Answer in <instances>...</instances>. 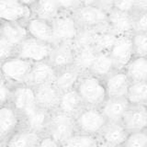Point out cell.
<instances>
[{"label": "cell", "mask_w": 147, "mask_h": 147, "mask_svg": "<svg viewBox=\"0 0 147 147\" xmlns=\"http://www.w3.org/2000/svg\"><path fill=\"white\" fill-rule=\"evenodd\" d=\"M76 48L73 42H62L53 46L48 62L58 71L74 65Z\"/></svg>", "instance_id": "obj_11"}, {"label": "cell", "mask_w": 147, "mask_h": 147, "mask_svg": "<svg viewBox=\"0 0 147 147\" xmlns=\"http://www.w3.org/2000/svg\"><path fill=\"white\" fill-rule=\"evenodd\" d=\"M129 106L125 98H107L99 109L108 122H121Z\"/></svg>", "instance_id": "obj_22"}, {"label": "cell", "mask_w": 147, "mask_h": 147, "mask_svg": "<svg viewBox=\"0 0 147 147\" xmlns=\"http://www.w3.org/2000/svg\"><path fill=\"white\" fill-rule=\"evenodd\" d=\"M2 25H3V22L2 20H0V34H1V29H2Z\"/></svg>", "instance_id": "obj_44"}, {"label": "cell", "mask_w": 147, "mask_h": 147, "mask_svg": "<svg viewBox=\"0 0 147 147\" xmlns=\"http://www.w3.org/2000/svg\"><path fill=\"white\" fill-rule=\"evenodd\" d=\"M112 8L121 12L133 14L136 12V0H132V1H127V0L112 1Z\"/></svg>", "instance_id": "obj_39"}, {"label": "cell", "mask_w": 147, "mask_h": 147, "mask_svg": "<svg viewBox=\"0 0 147 147\" xmlns=\"http://www.w3.org/2000/svg\"><path fill=\"white\" fill-rule=\"evenodd\" d=\"M13 86L0 76V107L10 104Z\"/></svg>", "instance_id": "obj_37"}, {"label": "cell", "mask_w": 147, "mask_h": 147, "mask_svg": "<svg viewBox=\"0 0 147 147\" xmlns=\"http://www.w3.org/2000/svg\"><path fill=\"white\" fill-rule=\"evenodd\" d=\"M72 14L80 29L99 30L108 27V11L101 7L98 1H82Z\"/></svg>", "instance_id": "obj_2"}, {"label": "cell", "mask_w": 147, "mask_h": 147, "mask_svg": "<svg viewBox=\"0 0 147 147\" xmlns=\"http://www.w3.org/2000/svg\"><path fill=\"white\" fill-rule=\"evenodd\" d=\"M132 33H147V11H137L132 14Z\"/></svg>", "instance_id": "obj_36"}, {"label": "cell", "mask_w": 147, "mask_h": 147, "mask_svg": "<svg viewBox=\"0 0 147 147\" xmlns=\"http://www.w3.org/2000/svg\"><path fill=\"white\" fill-rule=\"evenodd\" d=\"M130 106H146L147 104V83L131 82L125 96Z\"/></svg>", "instance_id": "obj_29"}, {"label": "cell", "mask_w": 147, "mask_h": 147, "mask_svg": "<svg viewBox=\"0 0 147 147\" xmlns=\"http://www.w3.org/2000/svg\"><path fill=\"white\" fill-rule=\"evenodd\" d=\"M32 64L31 62L15 55L0 63V76L12 86L27 84Z\"/></svg>", "instance_id": "obj_5"}, {"label": "cell", "mask_w": 147, "mask_h": 147, "mask_svg": "<svg viewBox=\"0 0 147 147\" xmlns=\"http://www.w3.org/2000/svg\"><path fill=\"white\" fill-rule=\"evenodd\" d=\"M54 45L62 42H74L80 28L72 13L61 12L51 22Z\"/></svg>", "instance_id": "obj_6"}, {"label": "cell", "mask_w": 147, "mask_h": 147, "mask_svg": "<svg viewBox=\"0 0 147 147\" xmlns=\"http://www.w3.org/2000/svg\"><path fill=\"white\" fill-rule=\"evenodd\" d=\"M75 89L84 107L99 109L108 98L104 81L89 73L83 74Z\"/></svg>", "instance_id": "obj_1"}, {"label": "cell", "mask_w": 147, "mask_h": 147, "mask_svg": "<svg viewBox=\"0 0 147 147\" xmlns=\"http://www.w3.org/2000/svg\"><path fill=\"white\" fill-rule=\"evenodd\" d=\"M42 136L21 127L6 140V147H38Z\"/></svg>", "instance_id": "obj_21"}, {"label": "cell", "mask_w": 147, "mask_h": 147, "mask_svg": "<svg viewBox=\"0 0 147 147\" xmlns=\"http://www.w3.org/2000/svg\"><path fill=\"white\" fill-rule=\"evenodd\" d=\"M96 31H98V30L80 29L76 40L73 42L75 48L78 49L82 47H86V46H92Z\"/></svg>", "instance_id": "obj_34"}, {"label": "cell", "mask_w": 147, "mask_h": 147, "mask_svg": "<svg viewBox=\"0 0 147 147\" xmlns=\"http://www.w3.org/2000/svg\"><path fill=\"white\" fill-rule=\"evenodd\" d=\"M83 74L75 66H70L56 73L54 85L60 92L74 89Z\"/></svg>", "instance_id": "obj_26"}, {"label": "cell", "mask_w": 147, "mask_h": 147, "mask_svg": "<svg viewBox=\"0 0 147 147\" xmlns=\"http://www.w3.org/2000/svg\"><path fill=\"white\" fill-rule=\"evenodd\" d=\"M10 105L20 117L37 107L34 87L28 84L13 86Z\"/></svg>", "instance_id": "obj_10"}, {"label": "cell", "mask_w": 147, "mask_h": 147, "mask_svg": "<svg viewBox=\"0 0 147 147\" xmlns=\"http://www.w3.org/2000/svg\"><path fill=\"white\" fill-rule=\"evenodd\" d=\"M103 81L108 98H125L131 81L123 70H114Z\"/></svg>", "instance_id": "obj_12"}, {"label": "cell", "mask_w": 147, "mask_h": 147, "mask_svg": "<svg viewBox=\"0 0 147 147\" xmlns=\"http://www.w3.org/2000/svg\"><path fill=\"white\" fill-rule=\"evenodd\" d=\"M52 45L40 42L28 37L16 48V55L32 63L47 61L52 52Z\"/></svg>", "instance_id": "obj_8"}, {"label": "cell", "mask_w": 147, "mask_h": 147, "mask_svg": "<svg viewBox=\"0 0 147 147\" xmlns=\"http://www.w3.org/2000/svg\"><path fill=\"white\" fill-rule=\"evenodd\" d=\"M30 6L31 9V17L50 23L61 13L58 2L53 0L30 1Z\"/></svg>", "instance_id": "obj_20"}, {"label": "cell", "mask_w": 147, "mask_h": 147, "mask_svg": "<svg viewBox=\"0 0 147 147\" xmlns=\"http://www.w3.org/2000/svg\"><path fill=\"white\" fill-rule=\"evenodd\" d=\"M121 122L128 132L146 131V106H129L128 109L123 115Z\"/></svg>", "instance_id": "obj_14"}, {"label": "cell", "mask_w": 147, "mask_h": 147, "mask_svg": "<svg viewBox=\"0 0 147 147\" xmlns=\"http://www.w3.org/2000/svg\"><path fill=\"white\" fill-rule=\"evenodd\" d=\"M83 108L84 105L75 88L61 92L57 109L58 111L75 118Z\"/></svg>", "instance_id": "obj_24"}, {"label": "cell", "mask_w": 147, "mask_h": 147, "mask_svg": "<svg viewBox=\"0 0 147 147\" xmlns=\"http://www.w3.org/2000/svg\"><path fill=\"white\" fill-rule=\"evenodd\" d=\"M38 147H61V145H60L57 142L53 140L51 137L47 135H43L41 137Z\"/></svg>", "instance_id": "obj_41"}, {"label": "cell", "mask_w": 147, "mask_h": 147, "mask_svg": "<svg viewBox=\"0 0 147 147\" xmlns=\"http://www.w3.org/2000/svg\"><path fill=\"white\" fill-rule=\"evenodd\" d=\"M129 80L131 82H142L147 80V58L133 57L124 68Z\"/></svg>", "instance_id": "obj_27"}, {"label": "cell", "mask_w": 147, "mask_h": 147, "mask_svg": "<svg viewBox=\"0 0 147 147\" xmlns=\"http://www.w3.org/2000/svg\"><path fill=\"white\" fill-rule=\"evenodd\" d=\"M0 37L17 48L23 40H25L29 37V35H28L25 23L3 22Z\"/></svg>", "instance_id": "obj_25"}, {"label": "cell", "mask_w": 147, "mask_h": 147, "mask_svg": "<svg viewBox=\"0 0 147 147\" xmlns=\"http://www.w3.org/2000/svg\"><path fill=\"white\" fill-rule=\"evenodd\" d=\"M107 26L116 36L132 33V14H128L110 8L108 11Z\"/></svg>", "instance_id": "obj_17"}, {"label": "cell", "mask_w": 147, "mask_h": 147, "mask_svg": "<svg viewBox=\"0 0 147 147\" xmlns=\"http://www.w3.org/2000/svg\"><path fill=\"white\" fill-rule=\"evenodd\" d=\"M109 54L112 60L115 70H124L129 62L134 57L131 45V34L117 36Z\"/></svg>", "instance_id": "obj_9"}, {"label": "cell", "mask_w": 147, "mask_h": 147, "mask_svg": "<svg viewBox=\"0 0 147 147\" xmlns=\"http://www.w3.org/2000/svg\"><path fill=\"white\" fill-rule=\"evenodd\" d=\"M131 45L134 57L147 58V33H131Z\"/></svg>", "instance_id": "obj_33"}, {"label": "cell", "mask_w": 147, "mask_h": 147, "mask_svg": "<svg viewBox=\"0 0 147 147\" xmlns=\"http://www.w3.org/2000/svg\"><path fill=\"white\" fill-rule=\"evenodd\" d=\"M117 36L109 30L108 27L98 30L92 47L96 53H109L116 40Z\"/></svg>", "instance_id": "obj_31"}, {"label": "cell", "mask_w": 147, "mask_h": 147, "mask_svg": "<svg viewBox=\"0 0 147 147\" xmlns=\"http://www.w3.org/2000/svg\"><path fill=\"white\" fill-rule=\"evenodd\" d=\"M22 127L21 117L10 104L0 107V137L7 140Z\"/></svg>", "instance_id": "obj_16"}, {"label": "cell", "mask_w": 147, "mask_h": 147, "mask_svg": "<svg viewBox=\"0 0 147 147\" xmlns=\"http://www.w3.org/2000/svg\"><path fill=\"white\" fill-rule=\"evenodd\" d=\"M31 18L30 1L0 0V20L4 23H26Z\"/></svg>", "instance_id": "obj_7"}, {"label": "cell", "mask_w": 147, "mask_h": 147, "mask_svg": "<svg viewBox=\"0 0 147 147\" xmlns=\"http://www.w3.org/2000/svg\"><path fill=\"white\" fill-rule=\"evenodd\" d=\"M28 35L30 38L49 45H54L52 25L50 22L44 21L31 17L25 23Z\"/></svg>", "instance_id": "obj_19"}, {"label": "cell", "mask_w": 147, "mask_h": 147, "mask_svg": "<svg viewBox=\"0 0 147 147\" xmlns=\"http://www.w3.org/2000/svg\"><path fill=\"white\" fill-rule=\"evenodd\" d=\"M50 115V112H47L46 110L39 107H36L21 116L22 127L39 133L40 135H45Z\"/></svg>", "instance_id": "obj_18"}, {"label": "cell", "mask_w": 147, "mask_h": 147, "mask_svg": "<svg viewBox=\"0 0 147 147\" xmlns=\"http://www.w3.org/2000/svg\"><path fill=\"white\" fill-rule=\"evenodd\" d=\"M16 55V47L0 37V63Z\"/></svg>", "instance_id": "obj_38"}, {"label": "cell", "mask_w": 147, "mask_h": 147, "mask_svg": "<svg viewBox=\"0 0 147 147\" xmlns=\"http://www.w3.org/2000/svg\"><path fill=\"white\" fill-rule=\"evenodd\" d=\"M56 73L57 71L52 66L48 60L34 63L32 64L31 70L28 77L27 84L35 88L37 86L53 83Z\"/></svg>", "instance_id": "obj_15"}, {"label": "cell", "mask_w": 147, "mask_h": 147, "mask_svg": "<svg viewBox=\"0 0 147 147\" xmlns=\"http://www.w3.org/2000/svg\"><path fill=\"white\" fill-rule=\"evenodd\" d=\"M121 147H147L146 131L129 132Z\"/></svg>", "instance_id": "obj_35"}, {"label": "cell", "mask_w": 147, "mask_h": 147, "mask_svg": "<svg viewBox=\"0 0 147 147\" xmlns=\"http://www.w3.org/2000/svg\"><path fill=\"white\" fill-rule=\"evenodd\" d=\"M61 9V12L73 13L78 8L82 1H57Z\"/></svg>", "instance_id": "obj_40"}, {"label": "cell", "mask_w": 147, "mask_h": 147, "mask_svg": "<svg viewBox=\"0 0 147 147\" xmlns=\"http://www.w3.org/2000/svg\"><path fill=\"white\" fill-rule=\"evenodd\" d=\"M96 55V52L92 46L76 49L74 66L78 69L82 74L88 73Z\"/></svg>", "instance_id": "obj_30"}, {"label": "cell", "mask_w": 147, "mask_h": 147, "mask_svg": "<svg viewBox=\"0 0 147 147\" xmlns=\"http://www.w3.org/2000/svg\"><path fill=\"white\" fill-rule=\"evenodd\" d=\"M114 70L112 60L109 53H96L88 73L103 80Z\"/></svg>", "instance_id": "obj_28"}, {"label": "cell", "mask_w": 147, "mask_h": 147, "mask_svg": "<svg viewBox=\"0 0 147 147\" xmlns=\"http://www.w3.org/2000/svg\"><path fill=\"white\" fill-rule=\"evenodd\" d=\"M76 132L75 118L58 110L51 113L45 135L51 137L61 145Z\"/></svg>", "instance_id": "obj_3"}, {"label": "cell", "mask_w": 147, "mask_h": 147, "mask_svg": "<svg viewBox=\"0 0 147 147\" xmlns=\"http://www.w3.org/2000/svg\"><path fill=\"white\" fill-rule=\"evenodd\" d=\"M107 122L100 109L96 108L84 107L75 117L77 132L96 138Z\"/></svg>", "instance_id": "obj_4"}, {"label": "cell", "mask_w": 147, "mask_h": 147, "mask_svg": "<svg viewBox=\"0 0 147 147\" xmlns=\"http://www.w3.org/2000/svg\"><path fill=\"white\" fill-rule=\"evenodd\" d=\"M0 147H6V140L0 137Z\"/></svg>", "instance_id": "obj_43"}, {"label": "cell", "mask_w": 147, "mask_h": 147, "mask_svg": "<svg viewBox=\"0 0 147 147\" xmlns=\"http://www.w3.org/2000/svg\"><path fill=\"white\" fill-rule=\"evenodd\" d=\"M96 147H121V146H115V145L105 144V142H103L98 141V144H96Z\"/></svg>", "instance_id": "obj_42"}, {"label": "cell", "mask_w": 147, "mask_h": 147, "mask_svg": "<svg viewBox=\"0 0 147 147\" xmlns=\"http://www.w3.org/2000/svg\"><path fill=\"white\" fill-rule=\"evenodd\" d=\"M98 141L96 137L76 132L61 144V147H96Z\"/></svg>", "instance_id": "obj_32"}, {"label": "cell", "mask_w": 147, "mask_h": 147, "mask_svg": "<svg viewBox=\"0 0 147 147\" xmlns=\"http://www.w3.org/2000/svg\"><path fill=\"white\" fill-rule=\"evenodd\" d=\"M128 133L129 132L125 130L121 122H107L98 139L105 144L121 146Z\"/></svg>", "instance_id": "obj_23"}, {"label": "cell", "mask_w": 147, "mask_h": 147, "mask_svg": "<svg viewBox=\"0 0 147 147\" xmlns=\"http://www.w3.org/2000/svg\"><path fill=\"white\" fill-rule=\"evenodd\" d=\"M34 89L37 107L50 113L56 111L61 92L54 85V83L37 86Z\"/></svg>", "instance_id": "obj_13"}]
</instances>
